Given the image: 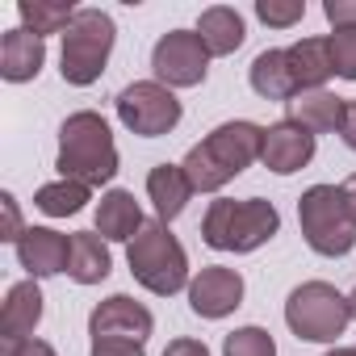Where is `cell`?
I'll return each instance as SVG.
<instances>
[{"label":"cell","instance_id":"obj_1","mask_svg":"<svg viewBox=\"0 0 356 356\" xmlns=\"http://www.w3.org/2000/svg\"><path fill=\"white\" fill-rule=\"evenodd\" d=\"M260 151H264V126H256V122H222L197 147H189L181 168L189 176L193 193H218L243 168H252L260 159Z\"/></svg>","mask_w":356,"mask_h":356},{"label":"cell","instance_id":"obj_2","mask_svg":"<svg viewBox=\"0 0 356 356\" xmlns=\"http://www.w3.org/2000/svg\"><path fill=\"white\" fill-rule=\"evenodd\" d=\"M55 168H59V181H80L88 189L109 185L113 176H118V147H113L109 122L101 113H92V109L72 113L59 126Z\"/></svg>","mask_w":356,"mask_h":356},{"label":"cell","instance_id":"obj_3","mask_svg":"<svg viewBox=\"0 0 356 356\" xmlns=\"http://www.w3.org/2000/svg\"><path fill=\"white\" fill-rule=\"evenodd\" d=\"M126 264H130V277L155 293V298H172L189 289V256L181 248V239H176L168 231V222H147L130 243H126Z\"/></svg>","mask_w":356,"mask_h":356},{"label":"cell","instance_id":"obj_4","mask_svg":"<svg viewBox=\"0 0 356 356\" xmlns=\"http://www.w3.org/2000/svg\"><path fill=\"white\" fill-rule=\"evenodd\" d=\"M281 231V214L273 202L264 197H248V202H231V197H218L210 202L206 218H202V239L206 248L214 252H256L264 248L273 235Z\"/></svg>","mask_w":356,"mask_h":356},{"label":"cell","instance_id":"obj_5","mask_svg":"<svg viewBox=\"0 0 356 356\" xmlns=\"http://www.w3.org/2000/svg\"><path fill=\"white\" fill-rule=\"evenodd\" d=\"M298 227H302V239L310 243V252H318L327 260L348 256L356 248V222L335 185H310L298 197Z\"/></svg>","mask_w":356,"mask_h":356},{"label":"cell","instance_id":"obj_6","mask_svg":"<svg viewBox=\"0 0 356 356\" xmlns=\"http://www.w3.org/2000/svg\"><path fill=\"white\" fill-rule=\"evenodd\" d=\"M113 38H118V26H113L109 13H101V9H80L76 22H72L67 34H63V55H59L63 80L76 84V88L97 84L101 72H105V63H109Z\"/></svg>","mask_w":356,"mask_h":356},{"label":"cell","instance_id":"obj_7","mask_svg":"<svg viewBox=\"0 0 356 356\" xmlns=\"http://www.w3.org/2000/svg\"><path fill=\"white\" fill-rule=\"evenodd\" d=\"M285 323L306 343H335L348 331L352 310H348V298L335 285H327V281H302L285 298Z\"/></svg>","mask_w":356,"mask_h":356},{"label":"cell","instance_id":"obj_8","mask_svg":"<svg viewBox=\"0 0 356 356\" xmlns=\"http://www.w3.org/2000/svg\"><path fill=\"white\" fill-rule=\"evenodd\" d=\"M118 118L130 134L138 138H159L181 126V101L172 88H163L159 80H134L118 92Z\"/></svg>","mask_w":356,"mask_h":356},{"label":"cell","instance_id":"obj_9","mask_svg":"<svg viewBox=\"0 0 356 356\" xmlns=\"http://www.w3.org/2000/svg\"><path fill=\"white\" fill-rule=\"evenodd\" d=\"M151 72L163 88H197L210 72V51L202 47L197 30H172L155 42Z\"/></svg>","mask_w":356,"mask_h":356},{"label":"cell","instance_id":"obj_10","mask_svg":"<svg viewBox=\"0 0 356 356\" xmlns=\"http://www.w3.org/2000/svg\"><path fill=\"white\" fill-rule=\"evenodd\" d=\"M243 306V277L235 268L210 264L189 281V310L197 318H227Z\"/></svg>","mask_w":356,"mask_h":356},{"label":"cell","instance_id":"obj_11","mask_svg":"<svg viewBox=\"0 0 356 356\" xmlns=\"http://www.w3.org/2000/svg\"><path fill=\"white\" fill-rule=\"evenodd\" d=\"M155 331V318L143 302L126 298V293H113L105 302H97V310L88 314V335L101 339V335H118V339H138L147 343Z\"/></svg>","mask_w":356,"mask_h":356},{"label":"cell","instance_id":"obj_12","mask_svg":"<svg viewBox=\"0 0 356 356\" xmlns=\"http://www.w3.org/2000/svg\"><path fill=\"white\" fill-rule=\"evenodd\" d=\"M314 159V134L302 130L298 122H273L264 130V151H260V163L277 176H289V172H302L306 163Z\"/></svg>","mask_w":356,"mask_h":356},{"label":"cell","instance_id":"obj_13","mask_svg":"<svg viewBox=\"0 0 356 356\" xmlns=\"http://www.w3.org/2000/svg\"><path fill=\"white\" fill-rule=\"evenodd\" d=\"M17 260L30 273V281L59 277L67 273V260H72V235H59L51 227H30L17 243Z\"/></svg>","mask_w":356,"mask_h":356},{"label":"cell","instance_id":"obj_14","mask_svg":"<svg viewBox=\"0 0 356 356\" xmlns=\"http://www.w3.org/2000/svg\"><path fill=\"white\" fill-rule=\"evenodd\" d=\"M38 323H42V289H38V281H17L5 293V310H0V339H5V343L34 339Z\"/></svg>","mask_w":356,"mask_h":356},{"label":"cell","instance_id":"obj_15","mask_svg":"<svg viewBox=\"0 0 356 356\" xmlns=\"http://www.w3.org/2000/svg\"><path fill=\"white\" fill-rule=\"evenodd\" d=\"M47 63V42L30 30H9L5 38H0V76H5L9 84H26L42 72Z\"/></svg>","mask_w":356,"mask_h":356},{"label":"cell","instance_id":"obj_16","mask_svg":"<svg viewBox=\"0 0 356 356\" xmlns=\"http://www.w3.org/2000/svg\"><path fill=\"white\" fill-rule=\"evenodd\" d=\"M143 227H147V218H143L134 193L109 189V193L101 197V206H97V235H101L105 243H130Z\"/></svg>","mask_w":356,"mask_h":356},{"label":"cell","instance_id":"obj_17","mask_svg":"<svg viewBox=\"0 0 356 356\" xmlns=\"http://www.w3.org/2000/svg\"><path fill=\"white\" fill-rule=\"evenodd\" d=\"M147 197L159 214V222H172V218H181V210L189 206L193 197V185H189V176L181 163H155L147 172Z\"/></svg>","mask_w":356,"mask_h":356},{"label":"cell","instance_id":"obj_18","mask_svg":"<svg viewBox=\"0 0 356 356\" xmlns=\"http://www.w3.org/2000/svg\"><path fill=\"white\" fill-rule=\"evenodd\" d=\"M285 59H289V72H293L298 97L323 88V84L335 76V63H331V47H327V38H302V42L285 47Z\"/></svg>","mask_w":356,"mask_h":356},{"label":"cell","instance_id":"obj_19","mask_svg":"<svg viewBox=\"0 0 356 356\" xmlns=\"http://www.w3.org/2000/svg\"><path fill=\"white\" fill-rule=\"evenodd\" d=\"M343 109H348L343 97H335L327 88H314V92H302V97L289 101V122H298L310 134H335L343 126Z\"/></svg>","mask_w":356,"mask_h":356},{"label":"cell","instance_id":"obj_20","mask_svg":"<svg viewBox=\"0 0 356 356\" xmlns=\"http://www.w3.org/2000/svg\"><path fill=\"white\" fill-rule=\"evenodd\" d=\"M197 38H202V47L210 51V59H214V55H235V51L243 47V38H248V26H243L239 9H231V5H214V9L202 13V22H197Z\"/></svg>","mask_w":356,"mask_h":356},{"label":"cell","instance_id":"obj_21","mask_svg":"<svg viewBox=\"0 0 356 356\" xmlns=\"http://www.w3.org/2000/svg\"><path fill=\"white\" fill-rule=\"evenodd\" d=\"M113 268L109 243L97 231H76L72 235V260H67V277L76 285H101Z\"/></svg>","mask_w":356,"mask_h":356},{"label":"cell","instance_id":"obj_22","mask_svg":"<svg viewBox=\"0 0 356 356\" xmlns=\"http://www.w3.org/2000/svg\"><path fill=\"white\" fill-rule=\"evenodd\" d=\"M252 88L264 97V101H293L298 97V84H293V72H289V59L281 47L273 51H260L256 63H252Z\"/></svg>","mask_w":356,"mask_h":356},{"label":"cell","instance_id":"obj_23","mask_svg":"<svg viewBox=\"0 0 356 356\" xmlns=\"http://www.w3.org/2000/svg\"><path fill=\"white\" fill-rule=\"evenodd\" d=\"M76 5L72 0H22L17 5V17H22V30L47 38V34H67V26L76 22Z\"/></svg>","mask_w":356,"mask_h":356},{"label":"cell","instance_id":"obj_24","mask_svg":"<svg viewBox=\"0 0 356 356\" xmlns=\"http://www.w3.org/2000/svg\"><path fill=\"white\" fill-rule=\"evenodd\" d=\"M92 189L80 185V181H55V185H42L34 193V206L47 214V218H67V214H80L88 206Z\"/></svg>","mask_w":356,"mask_h":356},{"label":"cell","instance_id":"obj_25","mask_svg":"<svg viewBox=\"0 0 356 356\" xmlns=\"http://www.w3.org/2000/svg\"><path fill=\"white\" fill-rule=\"evenodd\" d=\"M222 356H277V339L264 327H239L222 339Z\"/></svg>","mask_w":356,"mask_h":356},{"label":"cell","instance_id":"obj_26","mask_svg":"<svg viewBox=\"0 0 356 356\" xmlns=\"http://www.w3.org/2000/svg\"><path fill=\"white\" fill-rule=\"evenodd\" d=\"M256 17L273 30H289L306 17V5L302 0H256Z\"/></svg>","mask_w":356,"mask_h":356},{"label":"cell","instance_id":"obj_27","mask_svg":"<svg viewBox=\"0 0 356 356\" xmlns=\"http://www.w3.org/2000/svg\"><path fill=\"white\" fill-rule=\"evenodd\" d=\"M327 47H331L335 76L339 80H356V30H331Z\"/></svg>","mask_w":356,"mask_h":356},{"label":"cell","instance_id":"obj_28","mask_svg":"<svg viewBox=\"0 0 356 356\" xmlns=\"http://www.w3.org/2000/svg\"><path fill=\"white\" fill-rule=\"evenodd\" d=\"M92 356H147V343L118 339V335H101V339H92Z\"/></svg>","mask_w":356,"mask_h":356},{"label":"cell","instance_id":"obj_29","mask_svg":"<svg viewBox=\"0 0 356 356\" xmlns=\"http://www.w3.org/2000/svg\"><path fill=\"white\" fill-rule=\"evenodd\" d=\"M323 17L331 22V30H356V0H327Z\"/></svg>","mask_w":356,"mask_h":356},{"label":"cell","instance_id":"obj_30","mask_svg":"<svg viewBox=\"0 0 356 356\" xmlns=\"http://www.w3.org/2000/svg\"><path fill=\"white\" fill-rule=\"evenodd\" d=\"M0 210H5V231H0V239L9 243H22V210H17V197L13 193H0Z\"/></svg>","mask_w":356,"mask_h":356},{"label":"cell","instance_id":"obj_31","mask_svg":"<svg viewBox=\"0 0 356 356\" xmlns=\"http://www.w3.org/2000/svg\"><path fill=\"white\" fill-rule=\"evenodd\" d=\"M5 356H59L47 339H22V343H5Z\"/></svg>","mask_w":356,"mask_h":356},{"label":"cell","instance_id":"obj_32","mask_svg":"<svg viewBox=\"0 0 356 356\" xmlns=\"http://www.w3.org/2000/svg\"><path fill=\"white\" fill-rule=\"evenodd\" d=\"M163 356H210V348L202 339H172L163 348Z\"/></svg>","mask_w":356,"mask_h":356},{"label":"cell","instance_id":"obj_33","mask_svg":"<svg viewBox=\"0 0 356 356\" xmlns=\"http://www.w3.org/2000/svg\"><path fill=\"white\" fill-rule=\"evenodd\" d=\"M339 134H343V143L356 151V101H348V109H343V126H339Z\"/></svg>","mask_w":356,"mask_h":356},{"label":"cell","instance_id":"obj_34","mask_svg":"<svg viewBox=\"0 0 356 356\" xmlns=\"http://www.w3.org/2000/svg\"><path fill=\"white\" fill-rule=\"evenodd\" d=\"M339 193H343V206H348V214H352V222H356V172L339 185Z\"/></svg>","mask_w":356,"mask_h":356},{"label":"cell","instance_id":"obj_35","mask_svg":"<svg viewBox=\"0 0 356 356\" xmlns=\"http://www.w3.org/2000/svg\"><path fill=\"white\" fill-rule=\"evenodd\" d=\"M327 356H356V348H331Z\"/></svg>","mask_w":356,"mask_h":356},{"label":"cell","instance_id":"obj_36","mask_svg":"<svg viewBox=\"0 0 356 356\" xmlns=\"http://www.w3.org/2000/svg\"><path fill=\"white\" fill-rule=\"evenodd\" d=\"M348 310H352V318H356V289L348 293Z\"/></svg>","mask_w":356,"mask_h":356}]
</instances>
